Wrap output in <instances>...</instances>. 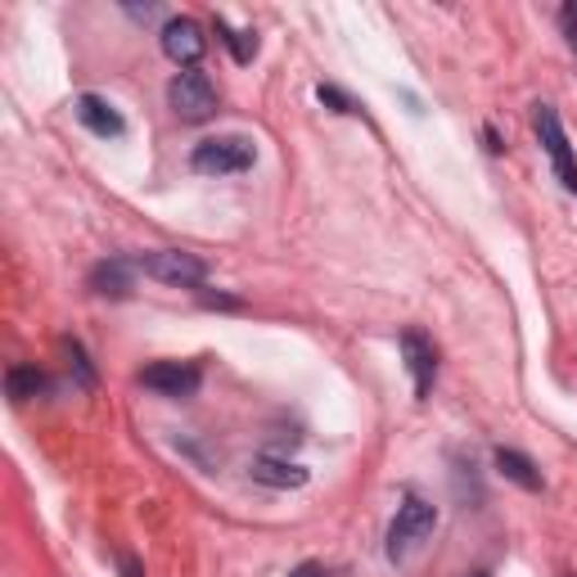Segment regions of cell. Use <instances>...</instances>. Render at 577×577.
Listing matches in <instances>:
<instances>
[{"instance_id":"obj_16","label":"cell","mask_w":577,"mask_h":577,"mask_svg":"<svg viewBox=\"0 0 577 577\" xmlns=\"http://www.w3.org/2000/svg\"><path fill=\"white\" fill-rule=\"evenodd\" d=\"M559 23H564V36H568V46L577 50V10H573V5H564V14H559Z\"/></svg>"},{"instance_id":"obj_2","label":"cell","mask_w":577,"mask_h":577,"mask_svg":"<svg viewBox=\"0 0 577 577\" xmlns=\"http://www.w3.org/2000/svg\"><path fill=\"white\" fill-rule=\"evenodd\" d=\"M168 104L176 118L185 123H204L217 113V86H212V77L208 72H195V68H185L176 72L172 82H168Z\"/></svg>"},{"instance_id":"obj_1","label":"cell","mask_w":577,"mask_h":577,"mask_svg":"<svg viewBox=\"0 0 577 577\" xmlns=\"http://www.w3.org/2000/svg\"><path fill=\"white\" fill-rule=\"evenodd\" d=\"M257 163V149L249 136H212V140H199L195 153H189V168L199 176H235V172H249Z\"/></svg>"},{"instance_id":"obj_18","label":"cell","mask_w":577,"mask_h":577,"mask_svg":"<svg viewBox=\"0 0 577 577\" xmlns=\"http://www.w3.org/2000/svg\"><path fill=\"white\" fill-rule=\"evenodd\" d=\"M470 577H487V573H470Z\"/></svg>"},{"instance_id":"obj_5","label":"cell","mask_w":577,"mask_h":577,"mask_svg":"<svg viewBox=\"0 0 577 577\" xmlns=\"http://www.w3.org/2000/svg\"><path fill=\"white\" fill-rule=\"evenodd\" d=\"M140 383L163 397H195L199 383H204V370L195 361H159V366H145L140 370Z\"/></svg>"},{"instance_id":"obj_9","label":"cell","mask_w":577,"mask_h":577,"mask_svg":"<svg viewBox=\"0 0 577 577\" xmlns=\"http://www.w3.org/2000/svg\"><path fill=\"white\" fill-rule=\"evenodd\" d=\"M72 113H77V123H82L86 131H95V136H104V140H118V136L127 131L123 113L113 108L108 100H100V95H77Z\"/></svg>"},{"instance_id":"obj_11","label":"cell","mask_w":577,"mask_h":577,"mask_svg":"<svg viewBox=\"0 0 577 577\" xmlns=\"http://www.w3.org/2000/svg\"><path fill=\"white\" fill-rule=\"evenodd\" d=\"M91 289L104 293V298H127L131 289V262L127 257H108L91 272Z\"/></svg>"},{"instance_id":"obj_3","label":"cell","mask_w":577,"mask_h":577,"mask_svg":"<svg viewBox=\"0 0 577 577\" xmlns=\"http://www.w3.org/2000/svg\"><path fill=\"white\" fill-rule=\"evenodd\" d=\"M434 528H438V510L429 501H419V496H406L397 506L393 528H389V559H406Z\"/></svg>"},{"instance_id":"obj_12","label":"cell","mask_w":577,"mask_h":577,"mask_svg":"<svg viewBox=\"0 0 577 577\" xmlns=\"http://www.w3.org/2000/svg\"><path fill=\"white\" fill-rule=\"evenodd\" d=\"M496 470H501L510 483H519L523 492H542V474H536V465L515 447H496Z\"/></svg>"},{"instance_id":"obj_17","label":"cell","mask_w":577,"mask_h":577,"mask_svg":"<svg viewBox=\"0 0 577 577\" xmlns=\"http://www.w3.org/2000/svg\"><path fill=\"white\" fill-rule=\"evenodd\" d=\"M289 577H330V573H325L321 564H298V568H293Z\"/></svg>"},{"instance_id":"obj_4","label":"cell","mask_w":577,"mask_h":577,"mask_svg":"<svg viewBox=\"0 0 577 577\" xmlns=\"http://www.w3.org/2000/svg\"><path fill=\"white\" fill-rule=\"evenodd\" d=\"M145 276L163 280L172 289H199L208 280V262L195 257V253H181V249H163V253H149L145 262Z\"/></svg>"},{"instance_id":"obj_10","label":"cell","mask_w":577,"mask_h":577,"mask_svg":"<svg viewBox=\"0 0 577 577\" xmlns=\"http://www.w3.org/2000/svg\"><path fill=\"white\" fill-rule=\"evenodd\" d=\"M253 483L262 487H276V492H289V487H302L307 483V470L293 465V460H276V455H257L253 465H249Z\"/></svg>"},{"instance_id":"obj_7","label":"cell","mask_w":577,"mask_h":577,"mask_svg":"<svg viewBox=\"0 0 577 577\" xmlns=\"http://www.w3.org/2000/svg\"><path fill=\"white\" fill-rule=\"evenodd\" d=\"M204 50H208V36H204V27L195 19H168V27H163V55L172 64L195 68L204 59Z\"/></svg>"},{"instance_id":"obj_14","label":"cell","mask_w":577,"mask_h":577,"mask_svg":"<svg viewBox=\"0 0 577 577\" xmlns=\"http://www.w3.org/2000/svg\"><path fill=\"white\" fill-rule=\"evenodd\" d=\"M217 32H221V42L230 46V55H235L240 64H249L257 55V36L253 32H240V27H230V23H217Z\"/></svg>"},{"instance_id":"obj_6","label":"cell","mask_w":577,"mask_h":577,"mask_svg":"<svg viewBox=\"0 0 577 577\" xmlns=\"http://www.w3.org/2000/svg\"><path fill=\"white\" fill-rule=\"evenodd\" d=\"M536 136H542V145H546V153H551V163H555L564 189H573V195H577V163H573L568 136H564V127H559V118H555L551 104H536Z\"/></svg>"},{"instance_id":"obj_15","label":"cell","mask_w":577,"mask_h":577,"mask_svg":"<svg viewBox=\"0 0 577 577\" xmlns=\"http://www.w3.org/2000/svg\"><path fill=\"white\" fill-rule=\"evenodd\" d=\"M316 95H321L325 104H334V113H353V100H348V95H343V91H334V86H321Z\"/></svg>"},{"instance_id":"obj_13","label":"cell","mask_w":577,"mask_h":577,"mask_svg":"<svg viewBox=\"0 0 577 577\" xmlns=\"http://www.w3.org/2000/svg\"><path fill=\"white\" fill-rule=\"evenodd\" d=\"M5 389H10L14 402H32V397H42V393L50 389V379L36 370V366H14V370L5 374Z\"/></svg>"},{"instance_id":"obj_8","label":"cell","mask_w":577,"mask_h":577,"mask_svg":"<svg viewBox=\"0 0 577 577\" xmlns=\"http://www.w3.org/2000/svg\"><path fill=\"white\" fill-rule=\"evenodd\" d=\"M402 357H406V370L415 379V397H429L434 393V374H438V353L434 343L419 334V330H406L402 334Z\"/></svg>"}]
</instances>
